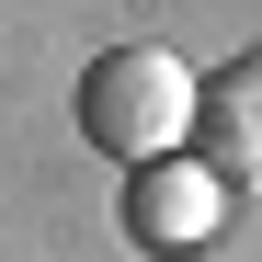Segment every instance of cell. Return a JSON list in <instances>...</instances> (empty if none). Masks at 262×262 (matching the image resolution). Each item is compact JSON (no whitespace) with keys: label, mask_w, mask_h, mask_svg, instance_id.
I'll use <instances>...</instances> for the list:
<instances>
[{"label":"cell","mask_w":262,"mask_h":262,"mask_svg":"<svg viewBox=\"0 0 262 262\" xmlns=\"http://www.w3.org/2000/svg\"><path fill=\"white\" fill-rule=\"evenodd\" d=\"M194 114H205V80L171 57V46H103L80 69V137L103 160L148 171V160H183L194 148Z\"/></svg>","instance_id":"6da1fadb"},{"label":"cell","mask_w":262,"mask_h":262,"mask_svg":"<svg viewBox=\"0 0 262 262\" xmlns=\"http://www.w3.org/2000/svg\"><path fill=\"white\" fill-rule=\"evenodd\" d=\"M216 228H228V183L183 148V160H148V171H125V239L137 251H160V262H183V251H205Z\"/></svg>","instance_id":"7a4b0ae2"},{"label":"cell","mask_w":262,"mask_h":262,"mask_svg":"<svg viewBox=\"0 0 262 262\" xmlns=\"http://www.w3.org/2000/svg\"><path fill=\"white\" fill-rule=\"evenodd\" d=\"M194 160H205L228 194H262V57H228V69L205 80V114H194Z\"/></svg>","instance_id":"3957f363"}]
</instances>
